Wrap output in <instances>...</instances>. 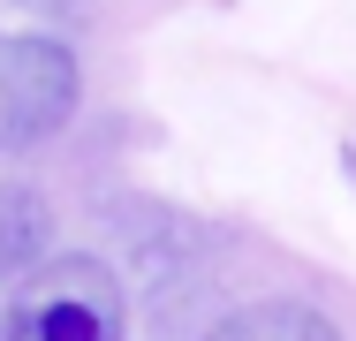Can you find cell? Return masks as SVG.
<instances>
[{"instance_id":"1","label":"cell","mask_w":356,"mask_h":341,"mask_svg":"<svg viewBox=\"0 0 356 341\" xmlns=\"http://www.w3.org/2000/svg\"><path fill=\"white\" fill-rule=\"evenodd\" d=\"M8 341H129V296L114 266L99 258H46L31 280H15L8 303Z\"/></svg>"},{"instance_id":"2","label":"cell","mask_w":356,"mask_h":341,"mask_svg":"<svg viewBox=\"0 0 356 341\" xmlns=\"http://www.w3.org/2000/svg\"><path fill=\"white\" fill-rule=\"evenodd\" d=\"M83 99V68L46 31H0V152L46 144L69 129Z\"/></svg>"},{"instance_id":"3","label":"cell","mask_w":356,"mask_h":341,"mask_svg":"<svg viewBox=\"0 0 356 341\" xmlns=\"http://www.w3.org/2000/svg\"><path fill=\"white\" fill-rule=\"evenodd\" d=\"M46 235H54V212H46V190L31 182H8L0 190V273H31L46 266Z\"/></svg>"},{"instance_id":"4","label":"cell","mask_w":356,"mask_h":341,"mask_svg":"<svg viewBox=\"0 0 356 341\" xmlns=\"http://www.w3.org/2000/svg\"><path fill=\"white\" fill-rule=\"evenodd\" d=\"M205 341H288V319H281V303H258V311H235V319H220Z\"/></svg>"}]
</instances>
